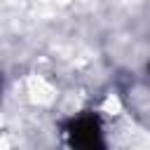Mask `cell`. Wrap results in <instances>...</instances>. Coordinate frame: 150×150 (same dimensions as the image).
<instances>
[{"mask_svg":"<svg viewBox=\"0 0 150 150\" xmlns=\"http://www.w3.org/2000/svg\"><path fill=\"white\" fill-rule=\"evenodd\" d=\"M66 136H68V143L75 148H101L103 145L101 122L96 115H89V112L68 120Z\"/></svg>","mask_w":150,"mask_h":150,"instance_id":"1","label":"cell"}]
</instances>
